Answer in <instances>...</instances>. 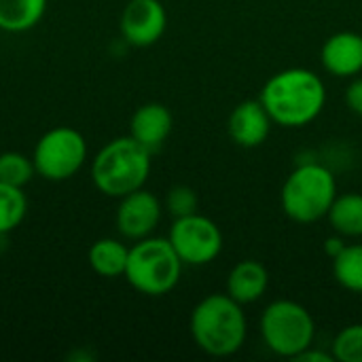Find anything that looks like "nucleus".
Masks as SVG:
<instances>
[{"mask_svg": "<svg viewBox=\"0 0 362 362\" xmlns=\"http://www.w3.org/2000/svg\"><path fill=\"white\" fill-rule=\"evenodd\" d=\"M259 100L274 123L282 127H305L325 110L327 87L308 68H286L265 81Z\"/></svg>", "mask_w": 362, "mask_h": 362, "instance_id": "obj_1", "label": "nucleus"}, {"mask_svg": "<svg viewBox=\"0 0 362 362\" xmlns=\"http://www.w3.org/2000/svg\"><path fill=\"white\" fill-rule=\"evenodd\" d=\"M189 329L195 346L214 358H229L238 354L248 337L244 305L227 293H212L204 297L191 312Z\"/></svg>", "mask_w": 362, "mask_h": 362, "instance_id": "obj_2", "label": "nucleus"}, {"mask_svg": "<svg viewBox=\"0 0 362 362\" xmlns=\"http://www.w3.org/2000/svg\"><path fill=\"white\" fill-rule=\"evenodd\" d=\"M151 151L132 136L106 142L91 161V180L106 197L121 199L142 189L151 176Z\"/></svg>", "mask_w": 362, "mask_h": 362, "instance_id": "obj_3", "label": "nucleus"}, {"mask_svg": "<svg viewBox=\"0 0 362 362\" xmlns=\"http://www.w3.org/2000/svg\"><path fill=\"white\" fill-rule=\"evenodd\" d=\"M337 195L339 191L335 174L318 161H308L297 165L286 176L280 204L291 221L299 225H312L327 218Z\"/></svg>", "mask_w": 362, "mask_h": 362, "instance_id": "obj_4", "label": "nucleus"}, {"mask_svg": "<svg viewBox=\"0 0 362 362\" xmlns=\"http://www.w3.org/2000/svg\"><path fill=\"white\" fill-rule=\"evenodd\" d=\"M185 263L168 238L148 235L134 242L125 267V280L146 297H163L180 282Z\"/></svg>", "mask_w": 362, "mask_h": 362, "instance_id": "obj_5", "label": "nucleus"}, {"mask_svg": "<svg viewBox=\"0 0 362 362\" xmlns=\"http://www.w3.org/2000/svg\"><path fill=\"white\" fill-rule=\"evenodd\" d=\"M261 337L276 356L295 361V356L314 346L316 322L305 305L293 299H278L261 314Z\"/></svg>", "mask_w": 362, "mask_h": 362, "instance_id": "obj_6", "label": "nucleus"}, {"mask_svg": "<svg viewBox=\"0 0 362 362\" xmlns=\"http://www.w3.org/2000/svg\"><path fill=\"white\" fill-rule=\"evenodd\" d=\"M32 161L36 168V176L51 182L68 180L87 161L85 136L70 125H57L38 138Z\"/></svg>", "mask_w": 362, "mask_h": 362, "instance_id": "obj_7", "label": "nucleus"}, {"mask_svg": "<svg viewBox=\"0 0 362 362\" xmlns=\"http://www.w3.org/2000/svg\"><path fill=\"white\" fill-rule=\"evenodd\" d=\"M168 240L174 246L180 261L191 267L210 265L223 252L221 227L199 212L174 218Z\"/></svg>", "mask_w": 362, "mask_h": 362, "instance_id": "obj_8", "label": "nucleus"}, {"mask_svg": "<svg viewBox=\"0 0 362 362\" xmlns=\"http://www.w3.org/2000/svg\"><path fill=\"white\" fill-rule=\"evenodd\" d=\"M161 214L163 204L159 202V197L142 187L119 199V208L115 214L117 231L132 242L144 240L155 233L161 223Z\"/></svg>", "mask_w": 362, "mask_h": 362, "instance_id": "obj_9", "label": "nucleus"}, {"mask_svg": "<svg viewBox=\"0 0 362 362\" xmlns=\"http://www.w3.org/2000/svg\"><path fill=\"white\" fill-rule=\"evenodd\" d=\"M168 28V13L161 0H129L121 13L119 30L127 45L144 49L161 40Z\"/></svg>", "mask_w": 362, "mask_h": 362, "instance_id": "obj_10", "label": "nucleus"}, {"mask_svg": "<svg viewBox=\"0 0 362 362\" xmlns=\"http://www.w3.org/2000/svg\"><path fill=\"white\" fill-rule=\"evenodd\" d=\"M272 117L261 100H244L227 117V134L242 148L261 146L272 132Z\"/></svg>", "mask_w": 362, "mask_h": 362, "instance_id": "obj_11", "label": "nucleus"}, {"mask_svg": "<svg viewBox=\"0 0 362 362\" xmlns=\"http://www.w3.org/2000/svg\"><path fill=\"white\" fill-rule=\"evenodd\" d=\"M322 68L335 78H354L362 72V34L344 30L329 36L320 49Z\"/></svg>", "mask_w": 362, "mask_h": 362, "instance_id": "obj_12", "label": "nucleus"}, {"mask_svg": "<svg viewBox=\"0 0 362 362\" xmlns=\"http://www.w3.org/2000/svg\"><path fill=\"white\" fill-rule=\"evenodd\" d=\"M174 127V117L165 104L148 102L142 104L129 121V136L138 140L151 153L159 151L163 142L170 138Z\"/></svg>", "mask_w": 362, "mask_h": 362, "instance_id": "obj_13", "label": "nucleus"}, {"mask_svg": "<svg viewBox=\"0 0 362 362\" xmlns=\"http://www.w3.org/2000/svg\"><path fill=\"white\" fill-rule=\"evenodd\" d=\"M269 286V274L263 263L244 259L235 263L227 276V295L242 305L257 303Z\"/></svg>", "mask_w": 362, "mask_h": 362, "instance_id": "obj_14", "label": "nucleus"}, {"mask_svg": "<svg viewBox=\"0 0 362 362\" xmlns=\"http://www.w3.org/2000/svg\"><path fill=\"white\" fill-rule=\"evenodd\" d=\"M127 259H129V248L117 240V238H102L95 240L87 252V261L89 267L102 276V278H119L125 276V267H127Z\"/></svg>", "mask_w": 362, "mask_h": 362, "instance_id": "obj_15", "label": "nucleus"}, {"mask_svg": "<svg viewBox=\"0 0 362 362\" xmlns=\"http://www.w3.org/2000/svg\"><path fill=\"white\" fill-rule=\"evenodd\" d=\"M49 0H0V30L21 34L38 25Z\"/></svg>", "mask_w": 362, "mask_h": 362, "instance_id": "obj_16", "label": "nucleus"}, {"mask_svg": "<svg viewBox=\"0 0 362 362\" xmlns=\"http://www.w3.org/2000/svg\"><path fill=\"white\" fill-rule=\"evenodd\" d=\"M327 218H329L331 229L344 235L346 240L362 238V193H356V191L339 193Z\"/></svg>", "mask_w": 362, "mask_h": 362, "instance_id": "obj_17", "label": "nucleus"}, {"mask_svg": "<svg viewBox=\"0 0 362 362\" xmlns=\"http://www.w3.org/2000/svg\"><path fill=\"white\" fill-rule=\"evenodd\" d=\"M333 276L341 288L362 295V244H348L333 259Z\"/></svg>", "mask_w": 362, "mask_h": 362, "instance_id": "obj_18", "label": "nucleus"}, {"mask_svg": "<svg viewBox=\"0 0 362 362\" xmlns=\"http://www.w3.org/2000/svg\"><path fill=\"white\" fill-rule=\"evenodd\" d=\"M28 212V199L21 187L0 182V238L15 231Z\"/></svg>", "mask_w": 362, "mask_h": 362, "instance_id": "obj_19", "label": "nucleus"}, {"mask_svg": "<svg viewBox=\"0 0 362 362\" xmlns=\"http://www.w3.org/2000/svg\"><path fill=\"white\" fill-rule=\"evenodd\" d=\"M34 176H36V168L32 157L17 151L0 153V182L23 189Z\"/></svg>", "mask_w": 362, "mask_h": 362, "instance_id": "obj_20", "label": "nucleus"}, {"mask_svg": "<svg viewBox=\"0 0 362 362\" xmlns=\"http://www.w3.org/2000/svg\"><path fill=\"white\" fill-rule=\"evenodd\" d=\"M331 354L337 362H362V322L348 325L335 335Z\"/></svg>", "mask_w": 362, "mask_h": 362, "instance_id": "obj_21", "label": "nucleus"}, {"mask_svg": "<svg viewBox=\"0 0 362 362\" xmlns=\"http://www.w3.org/2000/svg\"><path fill=\"white\" fill-rule=\"evenodd\" d=\"M163 208H165L174 218L195 214L197 208H199V199H197L195 189H191V187H187V185H174V187L168 191V195H165Z\"/></svg>", "mask_w": 362, "mask_h": 362, "instance_id": "obj_22", "label": "nucleus"}, {"mask_svg": "<svg viewBox=\"0 0 362 362\" xmlns=\"http://www.w3.org/2000/svg\"><path fill=\"white\" fill-rule=\"evenodd\" d=\"M344 100H346V106L350 108V112H354V115H358L362 117V76H354L352 81H350V85H348V89H346V95H344Z\"/></svg>", "mask_w": 362, "mask_h": 362, "instance_id": "obj_23", "label": "nucleus"}, {"mask_svg": "<svg viewBox=\"0 0 362 362\" xmlns=\"http://www.w3.org/2000/svg\"><path fill=\"white\" fill-rule=\"evenodd\" d=\"M346 246H348V244H346V238L339 235V233H335V235H331V238L325 240V255L333 261Z\"/></svg>", "mask_w": 362, "mask_h": 362, "instance_id": "obj_24", "label": "nucleus"}, {"mask_svg": "<svg viewBox=\"0 0 362 362\" xmlns=\"http://www.w3.org/2000/svg\"><path fill=\"white\" fill-rule=\"evenodd\" d=\"M295 361L299 362H333V354H329V352H325V350H314L312 346L308 348V350H303L299 356H295Z\"/></svg>", "mask_w": 362, "mask_h": 362, "instance_id": "obj_25", "label": "nucleus"}]
</instances>
